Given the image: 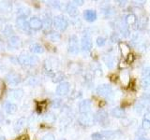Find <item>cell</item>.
Masks as SVG:
<instances>
[{"mask_svg": "<svg viewBox=\"0 0 150 140\" xmlns=\"http://www.w3.org/2000/svg\"><path fill=\"white\" fill-rule=\"evenodd\" d=\"M96 92L98 95H100L107 100H112L114 98V89L109 84H102V85L98 86L96 89Z\"/></svg>", "mask_w": 150, "mask_h": 140, "instance_id": "1", "label": "cell"}, {"mask_svg": "<svg viewBox=\"0 0 150 140\" xmlns=\"http://www.w3.org/2000/svg\"><path fill=\"white\" fill-rule=\"evenodd\" d=\"M17 61L22 65H36L39 63V59L37 56L31 55L27 52H22L18 56Z\"/></svg>", "mask_w": 150, "mask_h": 140, "instance_id": "2", "label": "cell"}, {"mask_svg": "<svg viewBox=\"0 0 150 140\" xmlns=\"http://www.w3.org/2000/svg\"><path fill=\"white\" fill-rule=\"evenodd\" d=\"M53 25L57 30L64 32L69 26V22L67 18L63 15H56L53 18Z\"/></svg>", "mask_w": 150, "mask_h": 140, "instance_id": "3", "label": "cell"}, {"mask_svg": "<svg viewBox=\"0 0 150 140\" xmlns=\"http://www.w3.org/2000/svg\"><path fill=\"white\" fill-rule=\"evenodd\" d=\"M93 119L94 121L100 123L101 126H107L110 123L109 118H108V113L104 109H100L97 111L96 114L93 116Z\"/></svg>", "mask_w": 150, "mask_h": 140, "instance_id": "4", "label": "cell"}, {"mask_svg": "<svg viewBox=\"0 0 150 140\" xmlns=\"http://www.w3.org/2000/svg\"><path fill=\"white\" fill-rule=\"evenodd\" d=\"M68 50L69 52L72 54H77L80 51V46H79V39L77 36L72 35L69 37L68 42Z\"/></svg>", "mask_w": 150, "mask_h": 140, "instance_id": "5", "label": "cell"}, {"mask_svg": "<svg viewBox=\"0 0 150 140\" xmlns=\"http://www.w3.org/2000/svg\"><path fill=\"white\" fill-rule=\"evenodd\" d=\"M92 47H93V43L90 35L88 33H84L81 39V49L83 51H89L91 50Z\"/></svg>", "mask_w": 150, "mask_h": 140, "instance_id": "6", "label": "cell"}, {"mask_svg": "<svg viewBox=\"0 0 150 140\" xmlns=\"http://www.w3.org/2000/svg\"><path fill=\"white\" fill-rule=\"evenodd\" d=\"M6 80L11 85H18L22 82V77L16 72H9L6 75Z\"/></svg>", "mask_w": 150, "mask_h": 140, "instance_id": "7", "label": "cell"}, {"mask_svg": "<svg viewBox=\"0 0 150 140\" xmlns=\"http://www.w3.org/2000/svg\"><path fill=\"white\" fill-rule=\"evenodd\" d=\"M69 90H70V84L67 81H63L59 83L58 86L56 87L55 92L59 96H65L69 93Z\"/></svg>", "mask_w": 150, "mask_h": 140, "instance_id": "8", "label": "cell"}, {"mask_svg": "<svg viewBox=\"0 0 150 140\" xmlns=\"http://www.w3.org/2000/svg\"><path fill=\"white\" fill-rule=\"evenodd\" d=\"M28 23H29V27H30L31 30L38 31V30H40V29L43 28L42 20H40V19L39 17H37V16L31 17L29 22H28Z\"/></svg>", "mask_w": 150, "mask_h": 140, "instance_id": "9", "label": "cell"}, {"mask_svg": "<svg viewBox=\"0 0 150 140\" xmlns=\"http://www.w3.org/2000/svg\"><path fill=\"white\" fill-rule=\"evenodd\" d=\"M16 25L20 30L23 31V32H30V27H29V23L26 21V18L25 17H21L18 16L17 20H16Z\"/></svg>", "mask_w": 150, "mask_h": 140, "instance_id": "10", "label": "cell"}, {"mask_svg": "<svg viewBox=\"0 0 150 140\" xmlns=\"http://www.w3.org/2000/svg\"><path fill=\"white\" fill-rule=\"evenodd\" d=\"M92 103L89 99L83 100L79 103V112L81 114H88L91 110Z\"/></svg>", "mask_w": 150, "mask_h": 140, "instance_id": "11", "label": "cell"}, {"mask_svg": "<svg viewBox=\"0 0 150 140\" xmlns=\"http://www.w3.org/2000/svg\"><path fill=\"white\" fill-rule=\"evenodd\" d=\"M23 95V91L22 89H11L8 92V96L13 100H20Z\"/></svg>", "mask_w": 150, "mask_h": 140, "instance_id": "12", "label": "cell"}, {"mask_svg": "<svg viewBox=\"0 0 150 140\" xmlns=\"http://www.w3.org/2000/svg\"><path fill=\"white\" fill-rule=\"evenodd\" d=\"M78 121H79V123L83 126H89L92 124V123L94 121V119L89 115V113L88 114H81V116H80L78 119Z\"/></svg>", "mask_w": 150, "mask_h": 140, "instance_id": "13", "label": "cell"}, {"mask_svg": "<svg viewBox=\"0 0 150 140\" xmlns=\"http://www.w3.org/2000/svg\"><path fill=\"white\" fill-rule=\"evenodd\" d=\"M119 79L123 85L128 86L129 83L130 82V75H129V70H127V69L122 70V71L119 73Z\"/></svg>", "mask_w": 150, "mask_h": 140, "instance_id": "14", "label": "cell"}, {"mask_svg": "<svg viewBox=\"0 0 150 140\" xmlns=\"http://www.w3.org/2000/svg\"><path fill=\"white\" fill-rule=\"evenodd\" d=\"M8 46L12 49H19L22 47V40L17 36H12L8 38Z\"/></svg>", "mask_w": 150, "mask_h": 140, "instance_id": "15", "label": "cell"}, {"mask_svg": "<svg viewBox=\"0 0 150 140\" xmlns=\"http://www.w3.org/2000/svg\"><path fill=\"white\" fill-rule=\"evenodd\" d=\"M83 18L84 20L89 22H95L97 20V12L93 9H86L83 12Z\"/></svg>", "mask_w": 150, "mask_h": 140, "instance_id": "16", "label": "cell"}, {"mask_svg": "<svg viewBox=\"0 0 150 140\" xmlns=\"http://www.w3.org/2000/svg\"><path fill=\"white\" fill-rule=\"evenodd\" d=\"M110 113L112 117H115V118H118V119H123L126 116L125 109L122 108V107H119V106L114 107V108L111 110Z\"/></svg>", "mask_w": 150, "mask_h": 140, "instance_id": "17", "label": "cell"}, {"mask_svg": "<svg viewBox=\"0 0 150 140\" xmlns=\"http://www.w3.org/2000/svg\"><path fill=\"white\" fill-rule=\"evenodd\" d=\"M4 109L8 114H14L17 111V106L12 102L6 101L4 103Z\"/></svg>", "mask_w": 150, "mask_h": 140, "instance_id": "18", "label": "cell"}, {"mask_svg": "<svg viewBox=\"0 0 150 140\" xmlns=\"http://www.w3.org/2000/svg\"><path fill=\"white\" fill-rule=\"evenodd\" d=\"M66 11L68 12V14L70 17H76L79 14V10L77 7L72 3H69L67 6H66Z\"/></svg>", "mask_w": 150, "mask_h": 140, "instance_id": "19", "label": "cell"}, {"mask_svg": "<svg viewBox=\"0 0 150 140\" xmlns=\"http://www.w3.org/2000/svg\"><path fill=\"white\" fill-rule=\"evenodd\" d=\"M102 60L104 64H106V66L108 68H114L115 65V58L112 57V55H109V54H106V55H103L102 56Z\"/></svg>", "mask_w": 150, "mask_h": 140, "instance_id": "20", "label": "cell"}, {"mask_svg": "<svg viewBox=\"0 0 150 140\" xmlns=\"http://www.w3.org/2000/svg\"><path fill=\"white\" fill-rule=\"evenodd\" d=\"M100 134H102L103 139H106V140H114L117 136V132L116 131H112V130L102 131Z\"/></svg>", "mask_w": 150, "mask_h": 140, "instance_id": "21", "label": "cell"}, {"mask_svg": "<svg viewBox=\"0 0 150 140\" xmlns=\"http://www.w3.org/2000/svg\"><path fill=\"white\" fill-rule=\"evenodd\" d=\"M136 22H137V18H136V16L134 15V14L132 13H129L128 14L125 19H124V22L126 23V25L127 26H130V25H133L136 23Z\"/></svg>", "mask_w": 150, "mask_h": 140, "instance_id": "22", "label": "cell"}, {"mask_svg": "<svg viewBox=\"0 0 150 140\" xmlns=\"http://www.w3.org/2000/svg\"><path fill=\"white\" fill-rule=\"evenodd\" d=\"M101 13L104 15L105 17H111L115 14V9L112 8V7L109 6V5H106V6L101 7Z\"/></svg>", "mask_w": 150, "mask_h": 140, "instance_id": "23", "label": "cell"}, {"mask_svg": "<svg viewBox=\"0 0 150 140\" xmlns=\"http://www.w3.org/2000/svg\"><path fill=\"white\" fill-rule=\"evenodd\" d=\"M30 51L33 53H37V54L43 53L44 48H43V46L39 44V43H34L30 46Z\"/></svg>", "mask_w": 150, "mask_h": 140, "instance_id": "24", "label": "cell"}, {"mask_svg": "<svg viewBox=\"0 0 150 140\" xmlns=\"http://www.w3.org/2000/svg\"><path fill=\"white\" fill-rule=\"evenodd\" d=\"M119 49H120V51H121L122 55H123L125 58L130 53L129 47L128 46V44L125 43V42H119Z\"/></svg>", "mask_w": 150, "mask_h": 140, "instance_id": "25", "label": "cell"}, {"mask_svg": "<svg viewBox=\"0 0 150 140\" xmlns=\"http://www.w3.org/2000/svg\"><path fill=\"white\" fill-rule=\"evenodd\" d=\"M26 124V119L25 118H21L17 120V123L14 126V129H15L16 132H20L21 130H23L25 128V126Z\"/></svg>", "mask_w": 150, "mask_h": 140, "instance_id": "26", "label": "cell"}, {"mask_svg": "<svg viewBox=\"0 0 150 140\" xmlns=\"http://www.w3.org/2000/svg\"><path fill=\"white\" fill-rule=\"evenodd\" d=\"M49 39L51 41H53V42H57L60 40L61 38V36L58 32H55V31H52L50 34H49Z\"/></svg>", "mask_w": 150, "mask_h": 140, "instance_id": "27", "label": "cell"}, {"mask_svg": "<svg viewBox=\"0 0 150 140\" xmlns=\"http://www.w3.org/2000/svg\"><path fill=\"white\" fill-rule=\"evenodd\" d=\"M42 23H43V27L49 29V28L52 26V24H53V19L50 17V15H48V16L45 15L43 20H42Z\"/></svg>", "mask_w": 150, "mask_h": 140, "instance_id": "28", "label": "cell"}, {"mask_svg": "<svg viewBox=\"0 0 150 140\" xmlns=\"http://www.w3.org/2000/svg\"><path fill=\"white\" fill-rule=\"evenodd\" d=\"M3 34L4 36H8V38L11 36H14V30H13V28L11 25H6L5 26V28L3 29Z\"/></svg>", "mask_w": 150, "mask_h": 140, "instance_id": "29", "label": "cell"}, {"mask_svg": "<svg viewBox=\"0 0 150 140\" xmlns=\"http://www.w3.org/2000/svg\"><path fill=\"white\" fill-rule=\"evenodd\" d=\"M51 78H53L54 82H60L61 83V81H62L63 79H64L65 76H64V74L61 73V72H55Z\"/></svg>", "mask_w": 150, "mask_h": 140, "instance_id": "30", "label": "cell"}, {"mask_svg": "<svg viewBox=\"0 0 150 140\" xmlns=\"http://www.w3.org/2000/svg\"><path fill=\"white\" fill-rule=\"evenodd\" d=\"M18 14H19V16L26 18L30 14V9L27 8H25V7H22L21 8H19Z\"/></svg>", "mask_w": 150, "mask_h": 140, "instance_id": "31", "label": "cell"}, {"mask_svg": "<svg viewBox=\"0 0 150 140\" xmlns=\"http://www.w3.org/2000/svg\"><path fill=\"white\" fill-rule=\"evenodd\" d=\"M96 44L98 46V47H103L105 44H106V38L104 36H98L97 39H96Z\"/></svg>", "mask_w": 150, "mask_h": 140, "instance_id": "32", "label": "cell"}, {"mask_svg": "<svg viewBox=\"0 0 150 140\" xmlns=\"http://www.w3.org/2000/svg\"><path fill=\"white\" fill-rule=\"evenodd\" d=\"M47 3H48V6H50L53 8H55V9H59L60 6H61L60 2H58V1H48Z\"/></svg>", "mask_w": 150, "mask_h": 140, "instance_id": "33", "label": "cell"}, {"mask_svg": "<svg viewBox=\"0 0 150 140\" xmlns=\"http://www.w3.org/2000/svg\"><path fill=\"white\" fill-rule=\"evenodd\" d=\"M110 40H111V42L112 43H117L118 42L119 43V35L118 34H116V33H114V34H112L111 35V36H110Z\"/></svg>", "mask_w": 150, "mask_h": 140, "instance_id": "34", "label": "cell"}, {"mask_svg": "<svg viewBox=\"0 0 150 140\" xmlns=\"http://www.w3.org/2000/svg\"><path fill=\"white\" fill-rule=\"evenodd\" d=\"M45 120L47 123H53L54 121L55 120V116L53 113H48L45 116Z\"/></svg>", "mask_w": 150, "mask_h": 140, "instance_id": "35", "label": "cell"}, {"mask_svg": "<svg viewBox=\"0 0 150 140\" xmlns=\"http://www.w3.org/2000/svg\"><path fill=\"white\" fill-rule=\"evenodd\" d=\"M142 76H143V78H146L150 77V66L145 67V68L143 69Z\"/></svg>", "mask_w": 150, "mask_h": 140, "instance_id": "36", "label": "cell"}, {"mask_svg": "<svg viewBox=\"0 0 150 140\" xmlns=\"http://www.w3.org/2000/svg\"><path fill=\"white\" fill-rule=\"evenodd\" d=\"M91 138H92V140H104V139H103L102 134L100 133H94V134H92Z\"/></svg>", "mask_w": 150, "mask_h": 140, "instance_id": "37", "label": "cell"}, {"mask_svg": "<svg viewBox=\"0 0 150 140\" xmlns=\"http://www.w3.org/2000/svg\"><path fill=\"white\" fill-rule=\"evenodd\" d=\"M142 128L144 130H149L150 129V121L146 120H143L142 121Z\"/></svg>", "mask_w": 150, "mask_h": 140, "instance_id": "38", "label": "cell"}, {"mask_svg": "<svg viewBox=\"0 0 150 140\" xmlns=\"http://www.w3.org/2000/svg\"><path fill=\"white\" fill-rule=\"evenodd\" d=\"M144 106L142 104V103H138L137 105L135 106V110H136V112H137V113H142V111H143V109H144Z\"/></svg>", "mask_w": 150, "mask_h": 140, "instance_id": "39", "label": "cell"}, {"mask_svg": "<svg viewBox=\"0 0 150 140\" xmlns=\"http://www.w3.org/2000/svg\"><path fill=\"white\" fill-rule=\"evenodd\" d=\"M134 59H135V56H134V54H132V53H129L128 56L126 57V62H127V64H131L134 61Z\"/></svg>", "mask_w": 150, "mask_h": 140, "instance_id": "40", "label": "cell"}, {"mask_svg": "<svg viewBox=\"0 0 150 140\" xmlns=\"http://www.w3.org/2000/svg\"><path fill=\"white\" fill-rule=\"evenodd\" d=\"M42 140H55V138L53 134H47L42 137Z\"/></svg>", "mask_w": 150, "mask_h": 140, "instance_id": "41", "label": "cell"}, {"mask_svg": "<svg viewBox=\"0 0 150 140\" xmlns=\"http://www.w3.org/2000/svg\"><path fill=\"white\" fill-rule=\"evenodd\" d=\"M121 123H122V124H123L124 126H129V125H130V123H131V120L130 119H127V118H123L121 120Z\"/></svg>", "mask_w": 150, "mask_h": 140, "instance_id": "42", "label": "cell"}, {"mask_svg": "<svg viewBox=\"0 0 150 140\" xmlns=\"http://www.w3.org/2000/svg\"><path fill=\"white\" fill-rule=\"evenodd\" d=\"M61 105V101L60 99H55L53 101V103H52V106H53L54 107H55V108H57V107H59Z\"/></svg>", "mask_w": 150, "mask_h": 140, "instance_id": "43", "label": "cell"}, {"mask_svg": "<svg viewBox=\"0 0 150 140\" xmlns=\"http://www.w3.org/2000/svg\"><path fill=\"white\" fill-rule=\"evenodd\" d=\"M72 3H74L75 6H82V5H83L84 1H83V0H74Z\"/></svg>", "mask_w": 150, "mask_h": 140, "instance_id": "44", "label": "cell"}, {"mask_svg": "<svg viewBox=\"0 0 150 140\" xmlns=\"http://www.w3.org/2000/svg\"><path fill=\"white\" fill-rule=\"evenodd\" d=\"M4 50H5V45H4V42L3 40L0 38V53H2L4 52Z\"/></svg>", "mask_w": 150, "mask_h": 140, "instance_id": "45", "label": "cell"}, {"mask_svg": "<svg viewBox=\"0 0 150 140\" xmlns=\"http://www.w3.org/2000/svg\"><path fill=\"white\" fill-rule=\"evenodd\" d=\"M127 62L126 61H124V60H122V61H120V64H119V67L120 68H123V69H125V67L127 66Z\"/></svg>", "mask_w": 150, "mask_h": 140, "instance_id": "46", "label": "cell"}, {"mask_svg": "<svg viewBox=\"0 0 150 140\" xmlns=\"http://www.w3.org/2000/svg\"><path fill=\"white\" fill-rule=\"evenodd\" d=\"M115 3L118 5L119 7H125L126 6V4H127V1H115Z\"/></svg>", "mask_w": 150, "mask_h": 140, "instance_id": "47", "label": "cell"}, {"mask_svg": "<svg viewBox=\"0 0 150 140\" xmlns=\"http://www.w3.org/2000/svg\"><path fill=\"white\" fill-rule=\"evenodd\" d=\"M144 120H146L150 121V111H147L146 113L144 114Z\"/></svg>", "mask_w": 150, "mask_h": 140, "instance_id": "48", "label": "cell"}, {"mask_svg": "<svg viewBox=\"0 0 150 140\" xmlns=\"http://www.w3.org/2000/svg\"><path fill=\"white\" fill-rule=\"evenodd\" d=\"M3 90H4V84H3V81L0 79V95L2 94Z\"/></svg>", "mask_w": 150, "mask_h": 140, "instance_id": "49", "label": "cell"}, {"mask_svg": "<svg viewBox=\"0 0 150 140\" xmlns=\"http://www.w3.org/2000/svg\"><path fill=\"white\" fill-rule=\"evenodd\" d=\"M137 140H147V138H145L144 136H139Z\"/></svg>", "mask_w": 150, "mask_h": 140, "instance_id": "50", "label": "cell"}, {"mask_svg": "<svg viewBox=\"0 0 150 140\" xmlns=\"http://www.w3.org/2000/svg\"><path fill=\"white\" fill-rule=\"evenodd\" d=\"M0 140H5V137L2 136V137H0Z\"/></svg>", "mask_w": 150, "mask_h": 140, "instance_id": "51", "label": "cell"}, {"mask_svg": "<svg viewBox=\"0 0 150 140\" xmlns=\"http://www.w3.org/2000/svg\"><path fill=\"white\" fill-rule=\"evenodd\" d=\"M149 111H150V106H149Z\"/></svg>", "mask_w": 150, "mask_h": 140, "instance_id": "52", "label": "cell"}]
</instances>
